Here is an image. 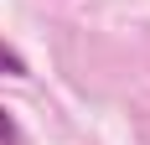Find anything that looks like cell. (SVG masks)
I'll return each mask as SVG.
<instances>
[{"label":"cell","instance_id":"obj_1","mask_svg":"<svg viewBox=\"0 0 150 145\" xmlns=\"http://www.w3.org/2000/svg\"><path fill=\"white\" fill-rule=\"evenodd\" d=\"M0 145H21V135H16V124H11L5 109H0Z\"/></svg>","mask_w":150,"mask_h":145}]
</instances>
